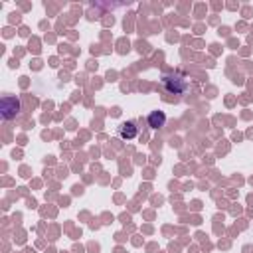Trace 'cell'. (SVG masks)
<instances>
[{
  "mask_svg": "<svg viewBox=\"0 0 253 253\" xmlns=\"http://www.w3.org/2000/svg\"><path fill=\"white\" fill-rule=\"evenodd\" d=\"M162 87L170 95H182L188 87V83L182 75H164L162 77Z\"/></svg>",
  "mask_w": 253,
  "mask_h": 253,
  "instance_id": "6da1fadb",
  "label": "cell"
},
{
  "mask_svg": "<svg viewBox=\"0 0 253 253\" xmlns=\"http://www.w3.org/2000/svg\"><path fill=\"white\" fill-rule=\"evenodd\" d=\"M0 113H2L4 121L16 119V115L20 113V99L16 95H4L0 101Z\"/></svg>",
  "mask_w": 253,
  "mask_h": 253,
  "instance_id": "7a4b0ae2",
  "label": "cell"
},
{
  "mask_svg": "<svg viewBox=\"0 0 253 253\" xmlns=\"http://www.w3.org/2000/svg\"><path fill=\"white\" fill-rule=\"evenodd\" d=\"M117 133H119V137H121L123 141H133V139L137 137L139 129H137V123H135V121H127V123H123V125L117 129Z\"/></svg>",
  "mask_w": 253,
  "mask_h": 253,
  "instance_id": "3957f363",
  "label": "cell"
},
{
  "mask_svg": "<svg viewBox=\"0 0 253 253\" xmlns=\"http://www.w3.org/2000/svg\"><path fill=\"white\" fill-rule=\"evenodd\" d=\"M164 123H166V115L162 111H152L148 115V127L150 129H160Z\"/></svg>",
  "mask_w": 253,
  "mask_h": 253,
  "instance_id": "277c9868",
  "label": "cell"
}]
</instances>
